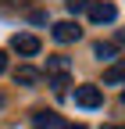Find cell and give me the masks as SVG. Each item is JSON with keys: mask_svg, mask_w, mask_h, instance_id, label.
I'll return each instance as SVG.
<instances>
[{"mask_svg": "<svg viewBox=\"0 0 125 129\" xmlns=\"http://www.w3.org/2000/svg\"><path fill=\"white\" fill-rule=\"evenodd\" d=\"M75 104H79V108H100L104 104V93H100V86H93V83H86V86H75Z\"/></svg>", "mask_w": 125, "mask_h": 129, "instance_id": "cell-1", "label": "cell"}, {"mask_svg": "<svg viewBox=\"0 0 125 129\" xmlns=\"http://www.w3.org/2000/svg\"><path fill=\"white\" fill-rule=\"evenodd\" d=\"M121 101H125V90H121Z\"/></svg>", "mask_w": 125, "mask_h": 129, "instance_id": "cell-16", "label": "cell"}, {"mask_svg": "<svg viewBox=\"0 0 125 129\" xmlns=\"http://www.w3.org/2000/svg\"><path fill=\"white\" fill-rule=\"evenodd\" d=\"M46 72H50V75H68L72 72V61L65 54H54V57H46Z\"/></svg>", "mask_w": 125, "mask_h": 129, "instance_id": "cell-6", "label": "cell"}, {"mask_svg": "<svg viewBox=\"0 0 125 129\" xmlns=\"http://www.w3.org/2000/svg\"><path fill=\"white\" fill-rule=\"evenodd\" d=\"M104 83H107V86H121V83H125V61H114L111 68L104 72Z\"/></svg>", "mask_w": 125, "mask_h": 129, "instance_id": "cell-7", "label": "cell"}, {"mask_svg": "<svg viewBox=\"0 0 125 129\" xmlns=\"http://www.w3.org/2000/svg\"><path fill=\"white\" fill-rule=\"evenodd\" d=\"M50 86H54V90L61 93V90H65V86H68V75H50Z\"/></svg>", "mask_w": 125, "mask_h": 129, "instance_id": "cell-10", "label": "cell"}, {"mask_svg": "<svg viewBox=\"0 0 125 129\" xmlns=\"http://www.w3.org/2000/svg\"><path fill=\"white\" fill-rule=\"evenodd\" d=\"M50 36H54L57 43H75V40L82 36V29L75 25V22H57V25L50 29Z\"/></svg>", "mask_w": 125, "mask_h": 129, "instance_id": "cell-2", "label": "cell"}, {"mask_svg": "<svg viewBox=\"0 0 125 129\" xmlns=\"http://www.w3.org/2000/svg\"><path fill=\"white\" fill-rule=\"evenodd\" d=\"M68 11L75 14V11H89V0H68Z\"/></svg>", "mask_w": 125, "mask_h": 129, "instance_id": "cell-11", "label": "cell"}, {"mask_svg": "<svg viewBox=\"0 0 125 129\" xmlns=\"http://www.w3.org/2000/svg\"><path fill=\"white\" fill-rule=\"evenodd\" d=\"M68 129H86V125H68Z\"/></svg>", "mask_w": 125, "mask_h": 129, "instance_id": "cell-14", "label": "cell"}, {"mask_svg": "<svg viewBox=\"0 0 125 129\" xmlns=\"http://www.w3.org/2000/svg\"><path fill=\"white\" fill-rule=\"evenodd\" d=\"M107 129H114V125H107Z\"/></svg>", "mask_w": 125, "mask_h": 129, "instance_id": "cell-17", "label": "cell"}, {"mask_svg": "<svg viewBox=\"0 0 125 129\" xmlns=\"http://www.w3.org/2000/svg\"><path fill=\"white\" fill-rule=\"evenodd\" d=\"M93 54H97L100 61H114V43H97V47H93Z\"/></svg>", "mask_w": 125, "mask_h": 129, "instance_id": "cell-9", "label": "cell"}, {"mask_svg": "<svg viewBox=\"0 0 125 129\" xmlns=\"http://www.w3.org/2000/svg\"><path fill=\"white\" fill-rule=\"evenodd\" d=\"M39 79H43V75H39L36 68H29V64H22V68L14 72V83H22V86H32V83H39Z\"/></svg>", "mask_w": 125, "mask_h": 129, "instance_id": "cell-8", "label": "cell"}, {"mask_svg": "<svg viewBox=\"0 0 125 129\" xmlns=\"http://www.w3.org/2000/svg\"><path fill=\"white\" fill-rule=\"evenodd\" d=\"M4 68H7V54L0 50V72H4Z\"/></svg>", "mask_w": 125, "mask_h": 129, "instance_id": "cell-13", "label": "cell"}, {"mask_svg": "<svg viewBox=\"0 0 125 129\" xmlns=\"http://www.w3.org/2000/svg\"><path fill=\"white\" fill-rule=\"evenodd\" d=\"M114 4H89V18L97 22V25H111L114 22Z\"/></svg>", "mask_w": 125, "mask_h": 129, "instance_id": "cell-5", "label": "cell"}, {"mask_svg": "<svg viewBox=\"0 0 125 129\" xmlns=\"http://www.w3.org/2000/svg\"><path fill=\"white\" fill-rule=\"evenodd\" d=\"M0 108H4V97H0Z\"/></svg>", "mask_w": 125, "mask_h": 129, "instance_id": "cell-15", "label": "cell"}, {"mask_svg": "<svg viewBox=\"0 0 125 129\" xmlns=\"http://www.w3.org/2000/svg\"><path fill=\"white\" fill-rule=\"evenodd\" d=\"M32 129H68V125H65V118L57 111H36L32 115Z\"/></svg>", "mask_w": 125, "mask_h": 129, "instance_id": "cell-3", "label": "cell"}, {"mask_svg": "<svg viewBox=\"0 0 125 129\" xmlns=\"http://www.w3.org/2000/svg\"><path fill=\"white\" fill-rule=\"evenodd\" d=\"M114 43H118V47H125V29L118 32V36H114Z\"/></svg>", "mask_w": 125, "mask_h": 129, "instance_id": "cell-12", "label": "cell"}, {"mask_svg": "<svg viewBox=\"0 0 125 129\" xmlns=\"http://www.w3.org/2000/svg\"><path fill=\"white\" fill-rule=\"evenodd\" d=\"M11 47L18 54H25V57H32V54H39V40L32 36V32H18V36L11 40Z\"/></svg>", "mask_w": 125, "mask_h": 129, "instance_id": "cell-4", "label": "cell"}]
</instances>
